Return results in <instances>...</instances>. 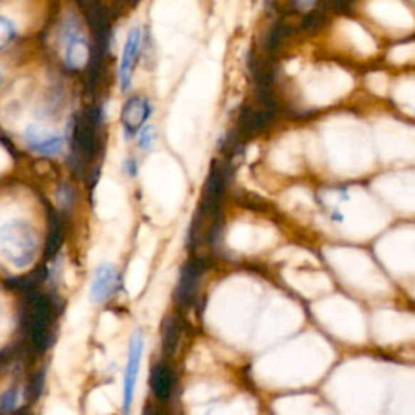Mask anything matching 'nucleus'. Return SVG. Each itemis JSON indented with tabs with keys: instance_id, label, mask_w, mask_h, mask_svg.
<instances>
[{
	"instance_id": "f257e3e1",
	"label": "nucleus",
	"mask_w": 415,
	"mask_h": 415,
	"mask_svg": "<svg viewBox=\"0 0 415 415\" xmlns=\"http://www.w3.org/2000/svg\"><path fill=\"white\" fill-rule=\"evenodd\" d=\"M57 313L56 302L48 294L33 290L25 294L20 312V326L25 344L33 352H46L54 342V325Z\"/></svg>"
},
{
	"instance_id": "f03ea898",
	"label": "nucleus",
	"mask_w": 415,
	"mask_h": 415,
	"mask_svg": "<svg viewBox=\"0 0 415 415\" xmlns=\"http://www.w3.org/2000/svg\"><path fill=\"white\" fill-rule=\"evenodd\" d=\"M38 248V233L29 221L11 219L0 229V251L11 266L26 268L31 265Z\"/></svg>"
},
{
	"instance_id": "7ed1b4c3",
	"label": "nucleus",
	"mask_w": 415,
	"mask_h": 415,
	"mask_svg": "<svg viewBox=\"0 0 415 415\" xmlns=\"http://www.w3.org/2000/svg\"><path fill=\"white\" fill-rule=\"evenodd\" d=\"M143 350H145L143 335L140 331H135L130 337V344H128V359L124 377V415L130 414L133 397H135L137 379L140 373V364H142L143 357Z\"/></svg>"
},
{
	"instance_id": "20e7f679",
	"label": "nucleus",
	"mask_w": 415,
	"mask_h": 415,
	"mask_svg": "<svg viewBox=\"0 0 415 415\" xmlns=\"http://www.w3.org/2000/svg\"><path fill=\"white\" fill-rule=\"evenodd\" d=\"M25 142L34 153L43 156H57L63 151L65 140L58 133L41 125H29L25 130Z\"/></svg>"
},
{
	"instance_id": "39448f33",
	"label": "nucleus",
	"mask_w": 415,
	"mask_h": 415,
	"mask_svg": "<svg viewBox=\"0 0 415 415\" xmlns=\"http://www.w3.org/2000/svg\"><path fill=\"white\" fill-rule=\"evenodd\" d=\"M140 46H142V29L135 26L128 33L124 44V52H122V61L119 67V81L122 91L130 90L133 72H135L140 54Z\"/></svg>"
},
{
	"instance_id": "423d86ee",
	"label": "nucleus",
	"mask_w": 415,
	"mask_h": 415,
	"mask_svg": "<svg viewBox=\"0 0 415 415\" xmlns=\"http://www.w3.org/2000/svg\"><path fill=\"white\" fill-rule=\"evenodd\" d=\"M117 280H119V274L112 265H101L95 271V276L91 280L90 297L91 302L103 303L110 299V295L115 292Z\"/></svg>"
},
{
	"instance_id": "0eeeda50",
	"label": "nucleus",
	"mask_w": 415,
	"mask_h": 415,
	"mask_svg": "<svg viewBox=\"0 0 415 415\" xmlns=\"http://www.w3.org/2000/svg\"><path fill=\"white\" fill-rule=\"evenodd\" d=\"M65 63L73 70L83 68L90 61V46L77 26L67 28L65 34Z\"/></svg>"
},
{
	"instance_id": "6e6552de",
	"label": "nucleus",
	"mask_w": 415,
	"mask_h": 415,
	"mask_svg": "<svg viewBox=\"0 0 415 415\" xmlns=\"http://www.w3.org/2000/svg\"><path fill=\"white\" fill-rule=\"evenodd\" d=\"M201 276V265L195 260H191L184 266V271L180 274V280L175 292V299L182 305H189L194 300L195 290L198 285V279Z\"/></svg>"
},
{
	"instance_id": "1a4fd4ad",
	"label": "nucleus",
	"mask_w": 415,
	"mask_h": 415,
	"mask_svg": "<svg viewBox=\"0 0 415 415\" xmlns=\"http://www.w3.org/2000/svg\"><path fill=\"white\" fill-rule=\"evenodd\" d=\"M151 115V106L148 103V99L133 96L132 99H128L127 104L122 110V120H124V125L127 127V130L135 132L138 128H142L148 117Z\"/></svg>"
},
{
	"instance_id": "9d476101",
	"label": "nucleus",
	"mask_w": 415,
	"mask_h": 415,
	"mask_svg": "<svg viewBox=\"0 0 415 415\" xmlns=\"http://www.w3.org/2000/svg\"><path fill=\"white\" fill-rule=\"evenodd\" d=\"M175 378L171 368L164 364H157L151 372V388L159 401H167L174 391Z\"/></svg>"
},
{
	"instance_id": "9b49d317",
	"label": "nucleus",
	"mask_w": 415,
	"mask_h": 415,
	"mask_svg": "<svg viewBox=\"0 0 415 415\" xmlns=\"http://www.w3.org/2000/svg\"><path fill=\"white\" fill-rule=\"evenodd\" d=\"M46 278H48V270L46 268H36V270L25 274V276L11 279L9 283V288L14 290H20L21 294H29V292L38 290Z\"/></svg>"
},
{
	"instance_id": "f8f14e48",
	"label": "nucleus",
	"mask_w": 415,
	"mask_h": 415,
	"mask_svg": "<svg viewBox=\"0 0 415 415\" xmlns=\"http://www.w3.org/2000/svg\"><path fill=\"white\" fill-rule=\"evenodd\" d=\"M180 323L175 317L166 320L164 330H162V349L166 355H172L180 341Z\"/></svg>"
},
{
	"instance_id": "ddd939ff",
	"label": "nucleus",
	"mask_w": 415,
	"mask_h": 415,
	"mask_svg": "<svg viewBox=\"0 0 415 415\" xmlns=\"http://www.w3.org/2000/svg\"><path fill=\"white\" fill-rule=\"evenodd\" d=\"M63 243V224L58 216H52L51 218V231L48 237V243H46V255L54 256L58 250H61Z\"/></svg>"
},
{
	"instance_id": "4468645a",
	"label": "nucleus",
	"mask_w": 415,
	"mask_h": 415,
	"mask_svg": "<svg viewBox=\"0 0 415 415\" xmlns=\"http://www.w3.org/2000/svg\"><path fill=\"white\" fill-rule=\"evenodd\" d=\"M44 382H46L44 372H36L34 375L29 377L25 389V397L28 402H36L39 399L44 389Z\"/></svg>"
},
{
	"instance_id": "2eb2a0df",
	"label": "nucleus",
	"mask_w": 415,
	"mask_h": 415,
	"mask_svg": "<svg viewBox=\"0 0 415 415\" xmlns=\"http://www.w3.org/2000/svg\"><path fill=\"white\" fill-rule=\"evenodd\" d=\"M19 388L10 387L0 394V415H11L19 406Z\"/></svg>"
},
{
	"instance_id": "dca6fc26",
	"label": "nucleus",
	"mask_w": 415,
	"mask_h": 415,
	"mask_svg": "<svg viewBox=\"0 0 415 415\" xmlns=\"http://www.w3.org/2000/svg\"><path fill=\"white\" fill-rule=\"evenodd\" d=\"M16 36L15 25L5 16H0V51L7 49Z\"/></svg>"
},
{
	"instance_id": "f3484780",
	"label": "nucleus",
	"mask_w": 415,
	"mask_h": 415,
	"mask_svg": "<svg viewBox=\"0 0 415 415\" xmlns=\"http://www.w3.org/2000/svg\"><path fill=\"white\" fill-rule=\"evenodd\" d=\"M156 138H157V133L154 130V127H151V125L142 127V132H140V146H142L143 149H149L151 146L154 145Z\"/></svg>"
},
{
	"instance_id": "a211bd4d",
	"label": "nucleus",
	"mask_w": 415,
	"mask_h": 415,
	"mask_svg": "<svg viewBox=\"0 0 415 415\" xmlns=\"http://www.w3.org/2000/svg\"><path fill=\"white\" fill-rule=\"evenodd\" d=\"M58 201H61L63 206H70L73 203V191L70 190V187H62L61 191H58Z\"/></svg>"
},
{
	"instance_id": "6ab92c4d",
	"label": "nucleus",
	"mask_w": 415,
	"mask_h": 415,
	"mask_svg": "<svg viewBox=\"0 0 415 415\" xmlns=\"http://www.w3.org/2000/svg\"><path fill=\"white\" fill-rule=\"evenodd\" d=\"M127 172L128 174H135L137 172V166H135V161H127Z\"/></svg>"
},
{
	"instance_id": "aec40b11",
	"label": "nucleus",
	"mask_w": 415,
	"mask_h": 415,
	"mask_svg": "<svg viewBox=\"0 0 415 415\" xmlns=\"http://www.w3.org/2000/svg\"><path fill=\"white\" fill-rule=\"evenodd\" d=\"M143 415H161V414L157 412L156 409H153V407H148V409H146V411H145V414H143Z\"/></svg>"
},
{
	"instance_id": "412c9836",
	"label": "nucleus",
	"mask_w": 415,
	"mask_h": 415,
	"mask_svg": "<svg viewBox=\"0 0 415 415\" xmlns=\"http://www.w3.org/2000/svg\"><path fill=\"white\" fill-rule=\"evenodd\" d=\"M297 2H299L302 7H308V5H312L315 0H297Z\"/></svg>"
},
{
	"instance_id": "4be33fe9",
	"label": "nucleus",
	"mask_w": 415,
	"mask_h": 415,
	"mask_svg": "<svg viewBox=\"0 0 415 415\" xmlns=\"http://www.w3.org/2000/svg\"><path fill=\"white\" fill-rule=\"evenodd\" d=\"M20 415H33L31 412H28V411H23Z\"/></svg>"
}]
</instances>
